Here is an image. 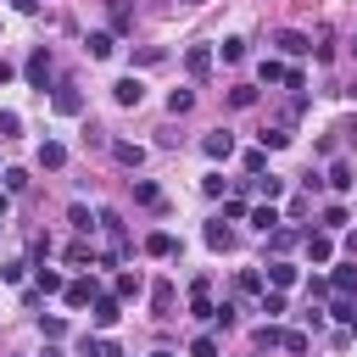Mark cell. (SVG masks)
I'll return each mask as SVG.
<instances>
[{
	"instance_id": "cell-9",
	"label": "cell",
	"mask_w": 357,
	"mask_h": 357,
	"mask_svg": "<svg viewBox=\"0 0 357 357\" xmlns=\"http://www.w3.org/2000/svg\"><path fill=\"white\" fill-rule=\"evenodd\" d=\"M95 296H100V284H95V279H67V290H61V301H67V307H89Z\"/></svg>"
},
{
	"instance_id": "cell-7",
	"label": "cell",
	"mask_w": 357,
	"mask_h": 357,
	"mask_svg": "<svg viewBox=\"0 0 357 357\" xmlns=\"http://www.w3.org/2000/svg\"><path fill=\"white\" fill-rule=\"evenodd\" d=\"M112 100H117V106H139V100H145V84H139L134 73H123V78L112 84Z\"/></svg>"
},
{
	"instance_id": "cell-52",
	"label": "cell",
	"mask_w": 357,
	"mask_h": 357,
	"mask_svg": "<svg viewBox=\"0 0 357 357\" xmlns=\"http://www.w3.org/2000/svg\"><path fill=\"white\" fill-rule=\"evenodd\" d=\"M151 357H178V351H173V346H156V351H151Z\"/></svg>"
},
{
	"instance_id": "cell-19",
	"label": "cell",
	"mask_w": 357,
	"mask_h": 357,
	"mask_svg": "<svg viewBox=\"0 0 357 357\" xmlns=\"http://www.w3.org/2000/svg\"><path fill=\"white\" fill-rule=\"evenodd\" d=\"M145 257H178V240L167 229H156V234H145Z\"/></svg>"
},
{
	"instance_id": "cell-29",
	"label": "cell",
	"mask_w": 357,
	"mask_h": 357,
	"mask_svg": "<svg viewBox=\"0 0 357 357\" xmlns=\"http://www.w3.org/2000/svg\"><path fill=\"white\" fill-rule=\"evenodd\" d=\"M251 223H257V229H262V234H273V229H279V223H284V218H279V212H273V201H262V206H251Z\"/></svg>"
},
{
	"instance_id": "cell-5",
	"label": "cell",
	"mask_w": 357,
	"mask_h": 357,
	"mask_svg": "<svg viewBox=\"0 0 357 357\" xmlns=\"http://www.w3.org/2000/svg\"><path fill=\"white\" fill-rule=\"evenodd\" d=\"M201 151H206L212 162H229V156H234V134H229V128H212V134H201Z\"/></svg>"
},
{
	"instance_id": "cell-8",
	"label": "cell",
	"mask_w": 357,
	"mask_h": 357,
	"mask_svg": "<svg viewBox=\"0 0 357 357\" xmlns=\"http://www.w3.org/2000/svg\"><path fill=\"white\" fill-rule=\"evenodd\" d=\"M50 106H56L61 117H78V112H84V95H78V84H56V95H50Z\"/></svg>"
},
{
	"instance_id": "cell-36",
	"label": "cell",
	"mask_w": 357,
	"mask_h": 357,
	"mask_svg": "<svg viewBox=\"0 0 357 357\" xmlns=\"http://www.w3.org/2000/svg\"><path fill=\"white\" fill-rule=\"evenodd\" d=\"M218 56H223V61H245V39H240V33H229V39L218 45Z\"/></svg>"
},
{
	"instance_id": "cell-18",
	"label": "cell",
	"mask_w": 357,
	"mask_h": 357,
	"mask_svg": "<svg viewBox=\"0 0 357 357\" xmlns=\"http://www.w3.org/2000/svg\"><path fill=\"white\" fill-rule=\"evenodd\" d=\"M296 240H307V234H301V229H290V223H279V229L268 234V251H273V257H284V251H290Z\"/></svg>"
},
{
	"instance_id": "cell-42",
	"label": "cell",
	"mask_w": 357,
	"mask_h": 357,
	"mask_svg": "<svg viewBox=\"0 0 357 357\" xmlns=\"http://www.w3.org/2000/svg\"><path fill=\"white\" fill-rule=\"evenodd\" d=\"M0 178H6V190H11V195H22V190H28V184H33V178H28V173H22V167H6V173H0Z\"/></svg>"
},
{
	"instance_id": "cell-38",
	"label": "cell",
	"mask_w": 357,
	"mask_h": 357,
	"mask_svg": "<svg viewBox=\"0 0 357 357\" xmlns=\"http://www.w3.org/2000/svg\"><path fill=\"white\" fill-rule=\"evenodd\" d=\"M346 223H351V212H346L340 201H329V206H324V229H346Z\"/></svg>"
},
{
	"instance_id": "cell-14",
	"label": "cell",
	"mask_w": 357,
	"mask_h": 357,
	"mask_svg": "<svg viewBox=\"0 0 357 357\" xmlns=\"http://www.w3.org/2000/svg\"><path fill=\"white\" fill-rule=\"evenodd\" d=\"M251 346H257V351H273V346H284V329L268 318V324H257V329H251Z\"/></svg>"
},
{
	"instance_id": "cell-22",
	"label": "cell",
	"mask_w": 357,
	"mask_h": 357,
	"mask_svg": "<svg viewBox=\"0 0 357 357\" xmlns=\"http://www.w3.org/2000/svg\"><path fill=\"white\" fill-rule=\"evenodd\" d=\"M284 78H290V67H284V61H273V56H262V61H257V84H284Z\"/></svg>"
},
{
	"instance_id": "cell-51",
	"label": "cell",
	"mask_w": 357,
	"mask_h": 357,
	"mask_svg": "<svg viewBox=\"0 0 357 357\" xmlns=\"http://www.w3.org/2000/svg\"><path fill=\"white\" fill-rule=\"evenodd\" d=\"M0 84H11V61H0Z\"/></svg>"
},
{
	"instance_id": "cell-26",
	"label": "cell",
	"mask_w": 357,
	"mask_h": 357,
	"mask_svg": "<svg viewBox=\"0 0 357 357\" xmlns=\"http://www.w3.org/2000/svg\"><path fill=\"white\" fill-rule=\"evenodd\" d=\"M112 156H117L123 167H139V162H145V145H128V139H112Z\"/></svg>"
},
{
	"instance_id": "cell-3",
	"label": "cell",
	"mask_w": 357,
	"mask_h": 357,
	"mask_svg": "<svg viewBox=\"0 0 357 357\" xmlns=\"http://www.w3.org/2000/svg\"><path fill=\"white\" fill-rule=\"evenodd\" d=\"M89 318H95V329H112V324L123 318V296H117V290H100V296L89 301Z\"/></svg>"
},
{
	"instance_id": "cell-30",
	"label": "cell",
	"mask_w": 357,
	"mask_h": 357,
	"mask_svg": "<svg viewBox=\"0 0 357 357\" xmlns=\"http://www.w3.org/2000/svg\"><path fill=\"white\" fill-rule=\"evenodd\" d=\"M307 257H312V262H329V257H335V240H329V234H312V229H307Z\"/></svg>"
},
{
	"instance_id": "cell-40",
	"label": "cell",
	"mask_w": 357,
	"mask_h": 357,
	"mask_svg": "<svg viewBox=\"0 0 357 357\" xmlns=\"http://www.w3.org/2000/svg\"><path fill=\"white\" fill-rule=\"evenodd\" d=\"M229 106H240V112L257 106V89H251V84H234V89H229Z\"/></svg>"
},
{
	"instance_id": "cell-10",
	"label": "cell",
	"mask_w": 357,
	"mask_h": 357,
	"mask_svg": "<svg viewBox=\"0 0 357 357\" xmlns=\"http://www.w3.org/2000/svg\"><path fill=\"white\" fill-rule=\"evenodd\" d=\"M173 307H178V290H173L167 279H156V284H151V312H156V318H173Z\"/></svg>"
},
{
	"instance_id": "cell-16",
	"label": "cell",
	"mask_w": 357,
	"mask_h": 357,
	"mask_svg": "<svg viewBox=\"0 0 357 357\" xmlns=\"http://www.w3.org/2000/svg\"><path fill=\"white\" fill-rule=\"evenodd\" d=\"M84 50H89V56H95V61H106V56H112V50H117V33H106V28H95V33H89V39H84Z\"/></svg>"
},
{
	"instance_id": "cell-27",
	"label": "cell",
	"mask_w": 357,
	"mask_h": 357,
	"mask_svg": "<svg viewBox=\"0 0 357 357\" xmlns=\"http://www.w3.org/2000/svg\"><path fill=\"white\" fill-rule=\"evenodd\" d=\"M134 184V201L139 206H162V190H156V178H128Z\"/></svg>"
},
{
	"instance_id": "cell-47",
	"label": "cell",
	"mask_w": 357,
	"mask_h": 357,
	"mask_svg": "<svg viewBox=\"0 0 357 357\" xmlns=\"http://www.w3.org/2000/svg\"><path fill=\"white\" fill-rule=\"evenodd\" d=\"M284 351H296V357H301V351H307V335H301V329H284Z\"/></svg>"
},
{
	"instance_id": "cell-39",
	"label": "cell",
	"mask_w": 357,
	"mask_h": 357,
	"mask_svg": "<svg viewBox=\"0 0 357 357\" xmlns=\"http://www.w3.org/2000/svg\"><path fill=\"white\" fill-rule=\"evenodd\" d=\"M39 335H45V340H61V335H67V318H56V312L45 318V312H39Z\"/></svg>"
},
{
	"instance_id": "cell-24",
	"label": "cell",
	"mask_w": 357,
	"mask_h": 357,
	"mask_svg": "<svg viewBox=\"0 0 357 357\" xmlns=\"http://www.w3.org/2000/svg\"><path fill=\"white\" fill-rule=\"evenodd\" d=\"M201 240H206V245H212V251H229V245H234V234H229V229H223V218H212V223H206V229H201Z\"/></svg>"
},
{
	"instance_id": "cell-11",
	"label": "cell",
	"mask_w": 357,
	"mask_h": 357,
	"mask_svg": "<svg viewBox=\"0 0 357 357\" xmlns=\"http://www.w3.org/2000/svg\"><path fill=\"white\" fill-rule=\"evenodd\" d=\"M184 73H190V78H206V73H212V45H190V50H184Z\"/></svg>"
},
{
	"instance_id": "cell-50",
	"label": "cell",
	"mask_w": 357,
	"mask_h": 357,
	"mask_svg": "<svg viewBox=\"0 0 357 357\" xmlns=\"http://www.w3.org/2000/svg\"><path fill=\"white\" fill-rule=\"evenodd\" d=\"M6 212H11V190H0V218H6Z\"/></svg>"
},
{
	"instance_id": "cell-23",
	"label": "cell",
	"mask_w": 357,
	"mask_h": 357,
	"mask_svg": "<svg viewBox=\"0 0 357 357\" xmlns=\"http://www.w3.org/2000/svg\"><path fill=\"white\" fill-rule=\"evenodd\" d=\"M257 139H262V151H284V145H290L296 134H290V123H273V128H262Z\"/></svg>"
},
{
	"instance_id": "cell-33",
	"label": "cell",
	"mask_w": 357,
	"mask_h": 357,
	"mask_svg": "<svg viewBox=\"0 0 357 357\" xmlns=\"http://www.w3.org/2000/svg\"><path fill=\"white\" fill-rule=\"evenodd\" d=\"M106 6H112V33H128L134 28V6L128 0H106Z\"/></svg>"
},
{
	"instance_id": "cell-32",
	"label": "cell",
	"mask_w": 357,
	"mask_h": 357,
	"mask_svg": "<svg viewBox=\"0 0 357 357\" xmlns=\"http://www.w3.org/2000/svg\"><path fill=\"white\" fill-rule=\"evenodd\" d=\"M262 290H268V279H262L257 268H245V273L234 279V296H262Z\"/></svg>"
},
{
	"instance_id": "cell-45",
	"label": "cell",
	"mask_w": 357,
	"mask_h": 357,
	"mask_svg": "<svg viewBox=\"0 0 357 357\" xmlns=\"http://www.w3.org/2000/svg\"><path fill=\"white\" fill-rule=\"evenodd\" d=\"M223 184H229L223 173H206V178H201V195H212V201H218V195H223Z\"/></svg>"
},
{
	"instance_id": "cell-37",
	"label": "cell",
	"mask_w": 357,
	"mask_h": 357,
	"mask_svg": "<svg viewBox=\"0 0 357 357\" xmlns=\"http://www.w3.org/2000/svg\"><path fill=\"white\" fill-rule=\"evenodd\" d=\"M190 106H195V89H173V95H167V112H173V117H184Z\"/></svg>"
},
{
	"instance_id": "cell-56",
	"label": "cell",
	"mask_w": 357,
	"mask_h": 357,
	"mask_svg": "<svg viewBox=\"0 0 357 357\" xmlns=\"http://www.w3.org/2000/svg\"><path fill=\"white\" fill-rule=\"evenodd\" d=\"M0 273H6V268H0Z\"/></svg>"
},
{
	"instance_id": "cell-43",
	"label": "cell",
	"mask_w": 357,
	"mask_h": 357,
	"mask_svg": "<svg viewBox=\"0 0 357 357\" xmlns=\"http://www.w3.org/2000/svg\"><path fill=\"white\" fill-rule=\"evenodd\" d=\"M190 357H218V335H195L190 340Z\"/></svg>"
},
{
	"instance_id": "cell-31",
	"label": "cell",
	"mask_w": 357,
	"mask_h": 357,
	"mask_svg": "<svg viewBox=\"0 0 357 357\" xmlns=\"http://www.w3.org/2000/svg\"><path fill=\"white\" fill-rule=\"evenodd\" d=\"M95 257H100V251L89 245V234H78V240L67 245V262H73V268H84V262H95Z\"/></svg>"
},
{
	"instance_id": "cell-28",
	"label": "cell",
	"mask_w": 357,
	"mask_h": 357,
	"mask_svg": "<svg viewBox=\"0 0 357 357\" xmlns=\"http://www.w3.org/2000/svg\"><path fill=\"white\" fill-rule=\"evenodd\" d=\"M67 223H73L78 234H95V229H100V223L89 218V206H84V201H73V206H67Z\"/></svg>"
},
{
	"instance_id": "cell-4",
	"label": "cell",
	"mask_w": 357,
	"mask_h": 357,
	"mask_svg": "<svg viewBox=\"0 0 357 357\" xmlns=\"http://www.w3.org/2000/svg\"><path fill=\"white\" fill-rule=\"evenodd\" d=\"M212 312H218V307H212V279L201 273V279L190 284V318H201V324H212Z\"/></svg>"
},
{
	"instance_id": "cell-13",
	"label": "cell",
	"mask_w": 357,
	"mask_h": 357,
	"mask_svg": "<svg viewBox=\"0 0 357 357\" xmlns=\"http://www.w3.org/2000/svg\"><path fill=\"white\" fill-rule=\"evenodd\" d=\"M240 184L257 190L262 201H279V195H284V178H273V173H257V178H240Z\"/></svg>"
},
{
	"instance_id": "cell-21",
	"label": "cell",
	"mask_w": 357,
	"mask_h": 357,
	"mask_svg": "<svg viewBox=\"0 0 357 357\" xmlns=\"http://www.w3.org/2000/svg\"><path fill=\"white\" fill-rule=\"evenodd\" d=\"M78 351H84V357H123V351H117V340H106V335H84V340H78Z\"/></svg>"
},
{
	"instance_id": "cell-46",
	"label": "cell",
	"mask_w": 357,
	"mask_h": 357,
	"mask_svg": "<svg viewBox=\"0 0 357 357\" xmlns=\"http://www.w3.org/2000/svg\"><path fill=\"white\" fill-rule=\"evenodd\" d=\"M234 318H240V312H234V301H223V307L212 312V324H218V329H234Z\"/></svg>"
},
{
	"instance_id": "cell-12",
	"label": "cell",
	"mask_w": 357,
	"mask_h": 357,
	"mask_svg": "<svg viewBox=\"0 0 357 357\" xmlns=\"http://www.w3.org/2000/svg\"><path fill=\"white\" fill-rule=\"evenodd\" d=\"M329 190H335V195L357 190V178H351V162H346V156H335V162H329Z\"/></svg>"
},
{
	"instance_id": "cell-49",
	"label": "cell",
	"mask_w": 357,
	"mask_h": 357,
	"mask_svg": "<svg viewBox=\"0 0 357 357\" xmlns=\"http://www.w3.org/2000/svg\"><path fill=\"white\" fill-rule=\"evenodd\" d=\"M11 6H17L22 17H33V11H39V0H11Z\"/></svg>"
},
{
	"instance_id": "cell-15",
	"label": "cell",
	"mask_w": 357,
	"mask_h": 357,
	"mask_svg": "<svg viewBox=\"0 0 357 357\" xmlns=\"http://www.w3.org/2000/svg\"><path fill=\"white\" fill-rule=\"evenodd\" d=\"M329 290H335V296H357V262H340V268L329 273Z\"/></svg>"
},
{
	"instance_id": "cell-6",
	"label": "cell",
	"mask_w": 357,
	"mask_h": 357,
	"mask_svg": "<svg viewBox=\"0 0 357 357\" xmlns=\"http://www.w3.org/2000/svg\"><path fill=\"white\" fill-rule=\"evenodd\" d=\"M262 279H268V284H273V290H290V284H296V279H301V268H296V262H284V257H273V262H268V268H262Z\"/></svg>"
},
{
	"instance_id": "cell-54",
	"label": "cell",
	"mask_w": 357,
	"mask_h": 357,
	"mask_svg": "<svg viewBox=\"0 0 357 357\" xmlns=\"http://www.w3.org/2000/svg\"><path fill=\"white\" fill-rule=\"evenodd\" d=\"M351 56H357V33H351Z\"/></svg>"
},
{
	"instance_id": "cell-20",
	"label": "cell",
	"mask_w": 357,
	"mask_h": 357,
	"mask_svg": "<svg viewBox=\"0 0 357 357\" xmlns=\"http://www.w3.org/2000/svg\"><path fill=\"white\" fill-rule=\"evenodd\" d=\"M33 284H39V296H61V290H67V279H61L56 268H45V262L33 268Z\"/></svg>"
},
{
	"instance_id": "cell-53",
	"label": "cell",
	"mask_w": 357,
	"mask_h": 357,
	"mask_svg": "<svg viewBox=\"0 0 357 357\" xmlns=\"http://www.w3.org/2000/svg\"><path fill=\"white\" fill-rule=\"evenodd\" d=\"M346 329H351V340H357V318H351V324H346Z\"/></svg>"
},
{
	"instance_id": "cell-48",
	"label": "cell",
	"mask_w": 357,
	"mask_h": 357,
	"mask_svg": "<svg viewBox=\"0 0 357 357\" xmlns=\"http://www.w3.org/2000/svg\"><path fill=\"white\" fill-rule=\"evenodd\" d=\"M17 128H22V123H17V112H0V139H11Z\"/></svg>"
},
{
	"instance_id": "cell-41",
	"label": "cell",
	"mask_w": 357,
	"mask_h": 357,
	"mask_svg": "<svg viewBox=\"0 0 357 357\" xmlns=\"http://www.w3.org/2000/svg\"><path fill=\"white\" fill-rule=\"evenodd\" d=\"M257 173H268V151H262V145L245 151V178H257Z\"/></svg>"
},
{
	"instance_id": "cell-25",
	"label": "cell",
	"mask_w": 357,
	"mask_h": 357,
	"mask_svg": "<svg viewBox=\"0 0 357 357\" xmlns=\"http://www.w3.org/2000/svg\"><path fill=\"white\" fill-rule=\"evenodd\" d=\"M112 290H117L123 301H139V296H145V279H139V273H117V279H112Z\"/></svg>"
},
{
	"instance_id": "cell-1",
	"label": "cell",
	"mask_w": 357,
	"mask_h": 357,
	"mask_svg": "<svg viewBox=\"0 0 357 357\" xmlns=\"http://www.w3.org/2000/svg\"><path fill=\"white\" fill-rule=\"evenodd\" d=\"M50 73H56V67H50V50H45V45H39V50H28V61H22L28 89H39V95H45V89H50Z\"/></svg>"
},
{
	"instance_id": "cell-57",
	"label": "cell",
	"mask_w": 357,
	"mask_h": 357,
	"mask_svg": "<svg viewBox=\"0 0 357 357\" xmlns=\"http://www.w3.org/2000/svg\"><path fill=\"white\" fill-rule=\"evenodd\" d=\"M190 6H195V0H190Z\"/></svg>"
},
{
	"instance_id": "cell-44",
	"label": "cell",
	"mask_w": 357,
	"mask_h": 357,
	"mask_svg": "<svg viewBox=\"0 0 357 357\" xmlns=\"http://www.w3.org/2000/svg\"><path fill=\"white\" fill-rule=\"evenodd\" d=\"M223 218H229V223H240V218H251V206H245V195H234V201H223Z\"/></svg>"
},
{
	"instance_id": "cell-35",
	"label": "cell",
	"mask_w": 357,
	"mask_h": 357,
	"mask_svg": "<svg viewBox=\"0 0 357 357\" xmlns=\"http://www.w3.org/2000/svg\"><path fill=\"white\" fill-rule=\"evenodd\" d=\"M329 318H335V324H351V318H357V296H335Z\"/></svg>"
},
{
	"instance_id": "cell-34",
	"label": "cell",
	"mask_w": 357,
	"mask_h": 357,
	"mask_svg": "<svg viewBox=\"0 0 357 357\" xmlns=\"http://www.w3.org/2000/svg\"><path fill=\"white\" fill-rule=\"evenodd\" d=\"M257 312H268V318H279V312H284V290H273V284H268V290L257 296Z\"/></svg>"
},
{
	"instance_id": "cell-55",
	"label": "cell",
	"mask_w": 357,
	"mask_h": 357,
	"mask_svg": "<svg viewBox=\"0 0 357 357\" xmlns=\"http://www.w3.org/2000/svg\"><path fill=\"white\" fill-rule=\"evenodd\" d=\"M0 223H6V218H0Z\"/></svg>"
},
{
	"instance_id": "cell-17",
	"label": "cell",
	"mask_w": 357,
	"mask_h": 357,
	"mask_svg": "<svg viewBox=\"0 0 357 357\" xmlns=\"http://www.w3.org/2000/svg\"><path fill=\"white\" fill-rule=\"evenodd\" d=\"M39 167H45V173L67 167V145H61V139H45V145H39Z\"/></svg>"
},
{
	"instance_id": "cell-2",
	"label": "cell",
	"mask_w": 357,
	"mask_h": 357,
	"mask_svg": "<svg viewBox=\"0 0 357 357\" xmlns=\"http://www.w3.org/2000/svg\"><path fill=\"white\" fill-rule=\"evenodd\" d=\"M273 50L279 56H312V33H301V28H273Z\"/></svg>"
}]
</instances>
